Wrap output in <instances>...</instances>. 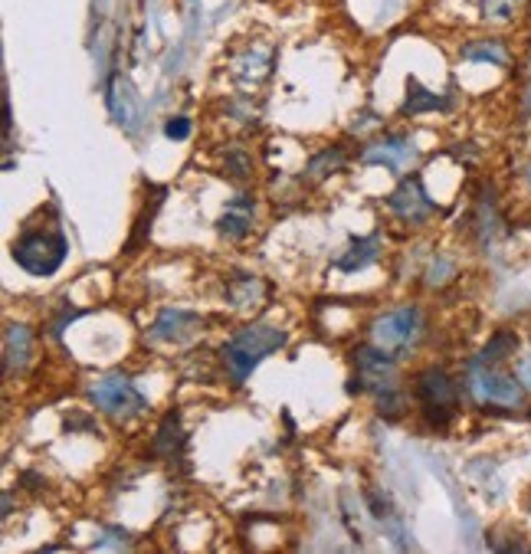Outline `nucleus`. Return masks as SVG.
Masks as SVG:
<instances>
[{"label":"nucleus","instance_id":"obj_7","mask_svg":"<svg viewBox=\"0 0 531 554\" xmlns=\"http://www.w3.org/2000/svg\"><path fill=\"white\" fill-rule=\"evenodd\" d=\"M423 335V312L417 305H400V309L384 312L371 325V341L377 348L391 351V355H404Z\"/></svg>","mask_w":531,"mask_h":554},{"label":"nucleus","instance_id":"obj_3","mask_svg":"<svg viewBox=\"0 0 531 554\" xmlns=\"http://www.w3.org/2000/svg\"><path fill=\"white\" fill-rule=\"evenodd\" d=\"M469 397L486 410H502V414H518L525 407V387L518 377L505 374L499 364L476 358L466 371Z\"/></svg>","mask_w":531,"mask_h":554},{"label":"nucleus","instance_id":"obj_2","mask_svg":"<svg viewBox=\"0 0 531 554\" xmlns=\"http://www.w3.org/2000/svg\"><path fill=\"white\" fill-rule=\"evenodd\" d=\"M286 345V332H279L273 325H246L240 332H233L227 338V345H223V364H227V374L233 384H243L246 377L253 374V368L266 355H273Z\"/></svg>","mask_w":531,"mask_h":554},{"label":"nucleus","instance_id":"obj_19","mask_svg":"<svg viewBox=\"0 0 531 554\" xmlns=\"http://www.w3.org/2000/svg\"><path fill=\"white\" fill-rule=\"evenodd\" d=\"M223 174H230L233 181H250L253 178V158L246 151H233L223 158Z\"/></svg>","mask_w":531,"mask_h":554},{"label":"nucleus","instance_id":"obj_14","mask_svg":"<svg viewBox=\"0 0 531 554\" xmlns=\"http://www.w3.org/2000/svg\"><path fill=\"white\" fill-rule=\"evenodd\" d=\"M227 296H230L233 305H240V309H250V305L263 302L266 286H263V279L259 276H236V279H230Z\"/></svg>","mask_w":531,"mask_h":554},{"label":"nucleus","instance_id":"obj_5","mask_svg":"<svg viewBox=\"0 0 531 554\" xmlns=\"http://www.w3.org/2000/svg\"><path fill=\"white\" fill-rule=\"evenodd\" d=\"M10 253H14V263L23 273L46 279L66 263L69 240L59 230H27L14 240V250Z\"/></svg>","mask_w":531,"mask_h":554},{"label":"nucleus","instance_id":"obj_9","mask_svg":"<svg viewBox=\"0 0 531 554\" xmlns=\"http://www.w3.org/2000/svg\"><path fill=\"white\" fill-rule=\"evenodd\" d=\"M364 164H384L387 171H394V174H407L413 168V161H417V148H413V141L407 138H381V141H374V145L364 148V155H361Z\"/></svg>","mask_w":531,"mask_h":554},{"label":"nucleus","instance_id":"obj_20","mask_svg":"<svg viewBox=\"0 0 531 554\" xmlns=\"http://www.w3.org/2000/svg\"><path fill=\"white\" fill-rule=\"evenodd\" d=\"M469 60H489V63H505V46L499 40H479L466 50Z\"/></svg>","mask_w":531,"mask_h":554},{"label":"nucleus","instance_id":"obj_17","mask_svg":"<svg viewBox=\"0 0 531 554\" xmlns=\"http://www.w3.org/2000/svg\"><path fill=\"white\" fill-rule=\"evenodd\" d=\"M515 348H518V338L515 332H495V338L486 345V351H482V361H489V364H502L509 355H515Z\"/></svg>","mask_w":531,"mask_h":554},{"label":"nucleus","instance_id":"obj_16","mask_svg":"<svg viewBox=\"0 0 531 554\" xmlns=\"http://www.w3.org/2000/svg\"><path fill=\"white\" fill-rule=\"evenodd\" d=\"M341 164H345V148L335 145V148H325L322 155H315L312 164H309V178H328L332 171H338Z\"/></svg>","mask_w":531,"mask_h":554},{"label":"nucleus","instance_id":"obj_10","mask_svg":"<svg viewBox=\"0 0 531 554\" xmlns=\"http://www.w3.org/2000/svg\"><path fill=\"white\" fill-rule=\"evenodd\" d=\"M253 220H256V200L250 194H236L227 200V207H223L220 214V233L223 240H243L250 237L253 230Z\"/></svg>","mask_w":531,"mask_h":554},{"label":"nucleus","instance_id":"obj_1","mask_svg":"<svg viewBox=\"0 0 531 554\" xmlns=\"http://www.w3.org/2000/svg\"><path fill=\"white\" fill-rule=\"evenodd\" d=\"M397 355L371 345L354 348V371H358V391H371L377 397V410L384 417H397L404 410V397H400V371H397Z\"/></svg>","mask_w":531,"mask_h":554},{"label":"nucleus","instance_id":"obj_6","mask_svg":"<svg viewBox=\"0 0 531 554\" xmlns=\"http://www.w3.org/2000/svg\"><path fill=\"white\" fill-rule=\"evenodd\" d=\"M89 404L99 414L112 420H132L148 407V400L138 394V387L125 374H102L89 384Z\"/></svg>","mask_w":531,"mask_h":554},{"label":"nucleus","instance_id":"obj_13","mask_svg":"<svg viewBox=\"0 0 531 554\" xmlns=\"http://www.w3.org/2000/svg\"><path fill=\"white\" fill-rule=\"evenodd\" d=\"M381 256V237H364V240H351L348 246V253L338 259V269L341 273H354V269H364V266H371L374 259Z\"/></svg>","mask_w":531,"mask_h":554},{"label":"nucleus","instance_id":"obj_24","mask_svg":"<svg viewBox=\"0 0 531 554\" xmlns=\"http://www.w3.org/2000/svg\"><path fill=\"white\" fill-rule=\"evenodd\" d=\"M525 174H528V184H531V164H528V171H525Z\"/></svg>","mask_w":531,"mask_h":554},{"label":"nucleus","instance_id":"obj_11","mask_svg":"<svg viewBox=\"0 0 531 554\" xmlns=\"http://www.w3.org/2000/svg\"><path fill=\"white\" fill-rule=\"evenodd\" d=\"M200 328V318L191 312H181V309H168L158 315V322L151 325V338L158 341H184L191 338Z\"/></svg>","mask_w":531,"mask_h":554},{"label":"nucleus","instance_id":"obj_15","mask_svg":"<svg viewBox=\"0 0 531 554\" xmlns=\"http://www.w3.org/2000/svg\"><path fill=\"white\" fill-rule=\"evenodd\" d=\"M181 446H184L181 423H177V414H168L155 433V453H161L164 459H174V453H181Z\"/></svg>","mask_w":531,"mask_h":554},{"label":"nucleus","instance_id":"obj_18","mask_svg":"<svg viewBox=\"0 0 531 554\" xmlns=\"http://www.w3.org/2000/svg\"><path fill=\"white\" fill-rule=\"evenodd\" d=\"M410 99H407V112L410 115H423V112H436V109H443V99H436V96H430L427 89H420L417 82H410Z\"/></svg>","mask_w":531,"mask_h":554},{"label":"nucleus","instance_id":"obj_22","mask_svg":"<svg viewBox=\"0 0 531 554\" xmlns=\"http://www.w3.org/2000/svg\"><path fill=\"white\" fill-rule=\"evenodd\" d=\"M164 135L174 138V141H184L187 135H191V122H187V119H171L168 128H164Z\"/></svg>","mask_w":531,"mask_h":554},{"label":"nucleus","instance_id":"obj_4","mask_svg":"<svg viewBox=\"0 0 531 554\" xmlns=\"http://www.w3.org/2000/svg\"><path fill=\"white\" fill-rule=\"evenodd\" d=\"M413 400L430 430H446L456 417V384L443 368H427L413 377Z\"/></svg>","mask_w":531,"mask_h":554},{"label":"nucleus","instance_id":"obj_12","mask_svg":"<svg viewBox=\"0 0 531 554\" xmlns=\"http://www.w3.org/2000/svg\"><path fill=\"white\" fill-rule=\"evenodd\" d=\"M33 355V335L27 325H7V338H4V364H7V377H14V371L27 368V361Z\"/></svg>","mask_w":531,"mask_h":554},{"label":"nucleus","instance_id":"obj_23","mask_svg":"<svg viewBox=\"0 0 531 554\" xmlns=\"http://www.w3.org/2000/svg\"><path fill=\"white\" fill-rule=\"evenodd\" d=\"M515 377H518V381H522L525 391H531V351H528V355H522V361H518Z\"/></svg>","mask_w":531,"mask_h":554},{"label":"nucleus","instance_id":"obj_8","mask_svg":"<svg viewBox=\"0 0 531 554\" xmlns=\"http://www.w3.org/2000/svg\"><path fill=\"white\" fill-rule=\"evenodd\" d=\"M387 207H391V214L397 220L410 223V227H423V223L433 217V204H430V197H427V191H423V184L417 178L400 181L397 191L387 197Z\"/></svg>","mask_w":531,"mask_h":554},{"label":"nucleus","instance_id":"obj_21","mask_svg":"<svg viewBox=\"0 0 531 554\" xmlns=\"http://www.w3.org/2000/svg\"><path fill=\"white\" fill-rule=\"evenodd\" d=\"M482 4H486V17L489 20L505 23V20H512L518 10H522L525 0H482Z\"/></svg>","mask_w":531,"mask_h":554}]
</instances>
